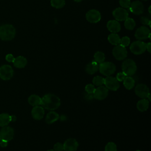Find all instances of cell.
Here are the masks:
<instances>
[{"label":"cell","instance_id":"cell-6","mask_svg":"<svg viewBox=\"0 0 151 151\" xmlns=\"http://www.w3.org/2000/svg\"><path fill=\"white\" fill-rule=\"evenodd\" d=\"M112 53L114 58L117 60H123L125 59L127 55V51L126 47L118 44L113 48Z\"/></svg>","mask_w":151,"mask_h":151},{"label":"cell","instance_id":"cell-14","mask_svg":"<svg viewBox=\"0 0 151 151\" xmlns=\"http://www.w3.org/2000/svg\"><path fill=\"white\" fill-rule=\"evenodd\" d=\"M113 15L116 21H125L129 16V14L126 9L123 8H117L113 11Z\"/></svg>","mask_w":151,"mask_h":151},{"label":"cell","instance_id":"cell-12","mask_svg":"<svg viewBox=\"0 0 151 151\" xmlns=\"http://www.w3.org/2000/svg\"><path fill=\"white\" fill-rule=\"evenodd\" d=\"M136 94L141 99H146L150 93L149 87L145 84H137L134 90Z\"/></svg>","mask_w":151,"mask_h":151},{"label":"cell","instance_id":"cell-19","mask_svg":"<svg viewBox=\"0 0 151 151\" xmlns=\"http://www.w3.org/2000/svg\"><path fill=\"white\" fill-rule=\"evenodd\" d=\"M99 64L93 60L86 65V71L88 74H93L99 70Z\"/></svg>","mask_w":151,"mask_h":151},{"label":"cell","instance_id":"cell-37","mask_svg":"<svg viewBox=\"0 0 151 151\" xmlns=\"http://www.w3.org/2000/svg\"><path fill=\"white\" fill-rule=\"evenodd\" d=\"M140 21L143 24V25H149L150 26V24H151V21L150 20L146 17H142L140 18Z\"/></svg>","mask_w":151,"mask_h":151},{"label":"cell","instance_id":"cell-28","mask_svg":"<svg viewBox=\"0 0 151 151\" xmlns=\"http://www.w3.org/2000/svg\"><path fill=\"white\" fill-rule=\"evenodd\" d=\"M94 61H96L98 64H100L104 61L105 55L101 51H97L94 55Z\"/></svg>","mask_w":151,"mask_h":151},{"label":"cell","instance_id":"cell-32","mask_svg":"<svg viewBox=\"0 0 151 151\" xmlns=\"http://www.w3.org/2000/svg\"><path fill=\"white\" fill-rule=\"evenodd\" d=\"M130 38L128 37L125 36V37H123L122 38H120L119 44L126 47H127L130 44Z\"/></svg>","mask_w":151,"mask_h":151},{"label":"cell","instance_id":"cell-9","mask_svg":"<svg viewBox=\"0 0 151 151\" xmlns=\"http://www.w3.org/2000/svg\"><path fill=\"white\" fill-rule=\"evenodd\" d=\"M14 136V130L12 127L10 126L2 127L0 130V137L2 140H6L7 142L11 140Z\"/></svg>","mask_w":151,"mask_h":151},{"label":"cell","instance_id":"cell-1","mask_svg":"<svg viewBox=\"0 0 151 151\" xmlns=\"http://www.w3.org/2000/svg\"><path fill=\"white\" fill-rule=\"evenodd\" d=\"M41 106L43 108L48 110H54L58 109L61 104L60 98L56 95L48 93L41 98Z\"/></svg>","mask_w":151,"mask_h":151},{"label":"cell","instance_id":"cell-13","mask_svg":"<svg viewBox=\"0 0 151 151\" xmlns=\"http://www.w3.org/2000/svg\"><path fill=\"white\" fill-rule=\"evenodd\" d=\"M87 20L91 23H97L101 19V14L96 9H91L88 11L86 15Z\"/></svg>","mask_w":151,"mask_h":151},{"label":"cell","instance_id":"cell-4","mask_svg":"<svg viewBox=\"0 0 151 151\" xmlns=\"http://www.w3.org/2000/svg\"><path fill=\"white\" fill-rule=\"evenodd\" d=\"M100 73L105 76H110L114 73L116 70V65L111 62H103L99 65Z\"/></svg>","mask_w":151,"mask_h":151},{"label":"cell","instance_id":"cell-34","mask_svg":"<svg viewBox=\"0 0 151 151\" xmlns=\"http://www.w3.org/2000/svg\"><path fill=\"white\" fill-rule=\"evenodd\" d=\"M119 4L121 6L124 8H129L131 2L130 0H119Z\"/></svg>","mask_w":151,"mask_h":151},{"label":"cell","instance_id":"cell-17","mask_svg":"<svg viewBox=\"0 0 151 151\" xmlns=\"http://www.w3.org/2000/svg\"><path fill=\"white\" fill-rule=\"evenodd\" d=\"M31 115L35 120H40L42 119L44 115V108L40 106L33 107L31 110Z\"/></svg>","mask_w":151,"mask_h":151},{"label":"cell","instance_id":"cell-46","mask_svg":"<svg viewBox=\"0 0 151 151\" xmlns=\"http://www.w3.org/2000/svg\"><path fill=\"white\" fill-rule=\"evenodd\" d=\"M136 151H140V150H136Z\"/></svg>","mask_w":151,"mask_h":151},{"label":"cell","instance_id":"cell-38","mask_svg":"<svg viewBox=\"0 0 151 151\" xmlns=\"http://www.w3.org/2000/svg\"><path fill=\"white\" fill-rule=\"evenodd\" d=\"M5 59H6V60L7 61H8V62H12V63H13L14 61V60H15V58H14V57L13 56V55H12V54H7V55H6Z\"/></svg>","mask_w":151,"mask_h":151},{"label":"cell","instance_id":"cell-2","mask_svg":"<svg viewBox=\"0 0 151 151\" xmlns=\"http://www.w3.org/2000/svg\"><path fill=\"white\" fill-rule=\"evenodd\" d=\"M15 28L10 24H4L0 26V38L4 41L12 40L15 35Z\"/></svg>","mask_w":151,"mask_h":151},{"label":"cell","instance_id":"cell-31","mask_svg":"<svg viewBox=\"0 0 151 151\" xmlns=\"http://www.w3.org/2000/svg\"><path fill=\"white\" fill-rule=\"evenodd\" d=\"M105 151H117V146L113 142H109L105 146Z\"/></svg>","mask_w":151,"mask_h":151},{"label":"cell","instance_id":"cell-42","mask_svg":"<svg viewBox=\"0 0 151 151\" xmlns=\"http://www.w3.org/2000/svg\"><path fill=\"white\" fill-rule=\"evenodd\" d=\"M148 10H149V13L150 14V6L149 7V9H148Z\"/></svg>","mask_w":151,"mask_h":151},{"label":"cell","instance_id":"cell-43","mask_svg":"<svg viewBox=\"0 0 151 151\" xmlns=\"http://www.w3.org/2000/svg\"><path fill=\"white\" fill-rule=\"evenodd\" d=\"M47 151H54L53 149H50V150H48Z\"/></svg>","mask_w":151,"mask_h":151},{"label":"cell","instance_id":"cell-11","mask_svg":"<svg viewBox=\"0 0 151 151\" xmlns=\"http://www.w3.org/2000/svg\"><path fill=\"white\" fill-rule=\"evenodd\" d=\"M108 94L109 90L105 86H100L95 89L93 94V97L97 100H102L107 97Z\"/></svg>","mask_w":151,"mask_h":151},{"label":"cell","instance_id":"cell-44","mask_svg":"<svg viewBox=\"0 0 151 151\" xmlns=\"http://www.w3.org/2000/svg\"><path fill=\"white\" fill-rule=\"evenodd\" d=\"M1 137H0V143H1Z\"/></svg>","mask_w":151,"mask_h":151},{"label":"cell","instance_id":"cell-27","mask_svg":"<svg viewBox=\"0 0 151 151\" xmlns=\"http://www.w3.org/2000/svg\"><path fill=\"white\" fill-rule=\"evenodd\" d=\"M135 25H136V23L133 18L128 17L124 21V27L127 29H129V30L133 29L135 27Z\"/></svg>","mask_w":151,"mask_h":151},{"label":"cell","instance_id":"cell-26","mask_svg":"<svg viewBox=\"0 0 151 151\" xmlns=\"http://www.w3.org/2000/svg\"><path fill=\"white\" fill-rule=\"evenodd\" d=\"M108 41L109 42L114 45H117L119 44L120 41V38L118 34L116 33H111L108 36Z\"/></svg>","mask_w":151,"mask_h":151},{"label":"cell","instance_id":"cell-33","mask_svg":"<svg viewBox=\"0 0 151 151\" xmlns=\"http://www.w3.org/2000/svg\"><path fill=\"white\" fill-rule=\"evenodd\" d=\"M96 88L92 84H88L85 87V91L88 94H93L95 91Z\"/></svg>","mask_w":151,"mask_h":151},{"label":"cell","instance_id":"cell-35","mask_svg":"<svg viewBox=\"0 0 151 151\" xmlns=\"http://www.w3.org/2000/svg\"><path fill=\"white\" fill-rule=\"evenodd\" d=\"M53 150L54 151H63L64 150V146H63V143H60V142H57L56 143L53 147Z\"/></svg>","mask_w":151,"mask_h":151},{"label":"cell","instance_id":"cell-41","mask_svg":"<svg viewBox=\"0 0 151 151\" xmlns=\"http://www.w3.org/2000/svg\"><path fill=\"white\" fill-rule=\"evenodd\" d=\"M75 2H81L82 0H74Z\"/></svg>","mask_w":151,"mask_h":151},{"label":"cell","instance_id":"cell-23","mask_svg":"<svg viewBox=\"0 0 151 151\" xmlns=\"http://www.w3.org/2000/svg\"><path fill=\"white\" fill-rule=\"evenodd\" d=\"M28 101L30 105L34 107L41 105L42 100L39 96L36 94H32L28 97Z\"/></svg>","mask_w":151,"mask_h":151},{"label":"cell","instance_id":"cell-22","mask_svg":"<svg viewBox=\"0 0 151 151\" xmlns=\"http://www.w3.org/2000/svg\"><path fill=\"white\" fill-rule=\"evenodd\" d=\"M149 106V101L147 99H142L140 100L136 104L137 109L140 111H146Z\"/></svg>","mask_w":151,"mask_h":151},{"label":"cell","instance_id":"cell-25","mask_svg":"<svg viewBox=\"0 0 151 151\" xmlns=\"http://www.w3.org/2000/svg\"><path fill=\"white\" fill-rule=\"evenodd\" d=\"M123 81V85L127 90H131L134 86L135 81L131 76H126Z\"/></svg>","mask_w":151,"mask_h":151},{"label":"cell","instance_id":"cell-18","mask_svg":"<svg viewBox=\"0 0 151 151\" xmlns=\"http://www.w3.org/2000/svg\"><path fill=\"white\" fill-rule=\"evenodd\" d=\"M107 28L111 33H117L120 31L121 25L116 20H110L107 23Z\"/></svg>","mask_w":151,"mask_h":151},{"label":"cell","instance_id":"cell-24","mask_svg":"<svg viewBox=\"0 0 151 151\" xmlns=\"http://www.w3.org/2000/svg\"><path fill=\"white\" fill-rule=\"evenodd\" d=\"M12 121L11 116L7 113H2L0 114V126L4 127L7 126Z\"/></svg>","mask_w":151,"mask_h":151},{"label":"cell","instance_id":"cell-36","mask_svg":"<svg viewBox=\"0 0 151 151\" xmlns=\"http://www.w3.org/2000/svg\"><path fill=\"white\" fill-rule=\"evenodd\" d=\"M127 76L123 72H119L116 75V79L119 81H123Z\"/></svg>","mask_w":151,"mask_h":151},{"label":"cell","instance_id":"cell-47","mask_svg":"<svg viewBox=\"0 0 151 151\" xmlns=\"http://www.w3.org/2000/svg\"><path fill=\"white\" fill-rule=\"evenodd\" d=\"M63 151H64V150H63Z\"/></svg>","mask_w":151,"mask_h":151},{"label":"cell","instance_id":"cell-21","mask_svg":"<svg viewBox=\"0 0 151 151\" xmlns=\"http://www.w3.org/2000/svg\"><path fill=\"white\" fill-rule=\"evenodd\" d=\"M13 64L15 67L18 68H22L25 67L27 65V60L23 56H18L17 58H15Z\"/></svg>","mask_w":151,"mask_h":151},{"label":"cell","instance_id":"cell-29","mask_svg":"<svg viewBox=\"0 0 151 151\" xmlns=\"http://www.w3.org/2000/svg\"><path fill=\"white\" fill-rule=\"evenodd\" d=\"M51 5L55 8L60 9L65 5V0H51Z\"/></svg>","mask_w":151,"mask_h":151},{"label":"cell","instance_id":"cell-16","mask_svg":"<svg viewBox=\"0 0 151 151\" xmlns=\"http://www.w3.org/2000/svg\"><path fill=\"white\" fill-rule=\"evenodd\" d=\"M129 8L133 14L136 15L142 14L144 11L143 5L139 1H133L132 3L130 4Z\"/></svg>","mask_w":151,"mask_h":151},{"label":"cell","instance_id":"cell-45","mask_svg":"<svg viewBox=\"0 0 151 151\" xmlns=\"http://www.w3.org/2000/svg\"><path fill=\"white\" fill-rule=\"evenodd\" d=\"M143 1H147V0H143Z\"/></svg>","mask_w":151,"mask_h":151},{"label":"cell","instance_id":"cell-3","mask_svg":"<svg viewBox=\"0 0 151 151\" xmlns=\"http://www.w3.org/2000/svg\"><path fill=\"white\" fill-rule=\"evenodd\" d=\"M122 72L127 76L134 75L137 71V66L135 62L131 59L125 60L122 65Z\"/></svg>","mask_w":151,"mask_h":151},{"label":"cell","instance_id":"cell-30","mask_svg":"<svg viewBox=\"0 0 151 151\" xmlns=\"http://www.w3.org/2000/svg\"><path fill=\"white\" fill-rule=\"evenodd\" d=\"M92 82H93V84L94 86H102L103 84H104V78H103L101 76H97L93 78Z\"/></svg>","mask_w":151,"mask_h":151},{"label":"cell","instance_id":"cell-15","mask_svg":"<svg viewBox=\"0 0 151 151\" xmlns=\"http://www.w3.org/2000/svg\"><path fill=\"white\" fill-rule=\"evenodd\" d=\"M63 146L64 151H76L78 147V143L75 139L70 138L64 142Z\"/></svg>","mask_w":151,"mask_h":151},{"label":"cell","instance_id":"cell-10","mask_svg":"<svg viewBox=\"0 0 151 151\" xmlns=\"http://www.w3.org/2000/svg\"><path fill=\"white\" fill-rule=\"evenodd\" d=\"M134 36L139 40H146L147 38L150 39V29L145 26H142L137 29Z\"/></svg>","mask_w":151,"mask_h":151},{"label":"cell","instance_id":"cell-5","mask_svg":"<svg viewBox=\"0 0 151 151\" xmlns=\"http://www.w3.org/2000/svg\"><path fill=\"white\" fill-rule=\"evenodd\" d=\"M130 50L134 54H142L146 51V44L140 40L134 41L130 46Z\"/></svg>","mask_w":151,"mask_h":151},{"label":"cell","instance_id":"cell-40","mask_svg":"<svg viewBox=\"0 0 151 151\" xmlns=\"http://www.w3.org/2000/svg\"><path fill=\"white\" fill-rule=\"evenodd\" d=\"M146 50H147V51L150 53L151 52V43L150 42H148L147 44H146Z\"/></svg>","mask_w":151,"mask_h":151},{"label":"cell","instance_id":"cell-39","mask_svg":"<svg viewBox=\"0 0 151 151\" xmlns=\"http://www.w3.org/2000/svg\"><path fill=\"white\" fill-rule=\"evenodd\" d=\"M8 145V142L6 141V140H2L1 139V143H0V146L2 147H5L6 146H7Z\"/></svg>","mask_w":151,"mask_h":151},{"label":"cell","instance_id":"cell-20","mask_svg":"<svg viewBox=\"0 0 151 151\" xmlns=\"http://www.w3.org/2000/svg\"><path fill=\"white\" fill-rule=\"evenodd\" d=\"M60 118L59 114L54 111H49L45 117V122L47 124H52L58 120Z\"/></svg>","mask_w":151,"mask_h":151},{"label":"cell","instance_id":"cell-7","mask_svg":"<svg viewBox=\"0 0 151 151\" xmlns=\"http://www.w3.org/2000/svg\"><path fill=\"white\" fill-rule=\"evenodd\" d=\"M104 84L108 90L111 91H116L120 87L119 81L116 79V78L110 76H107L106 78H104Z\"/></svg>","mask_w":151,"mask_h":151},{"label":"cell","instance_id":"cell-8","mask_svg":"<svg viewBox=\"0 0 151 151\" xmlns=\"http://www.w3.org/2000/svg\"><path fill=\"white\" fill-rule=\"evenodd\" d=\"M14 75V70L9 65H3L0 67V78L4 80L11 79Z\"/></svg>","mask_w":151,"mask_h":151}]
</instances>
